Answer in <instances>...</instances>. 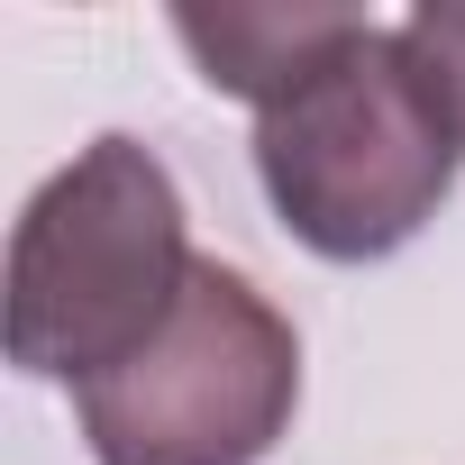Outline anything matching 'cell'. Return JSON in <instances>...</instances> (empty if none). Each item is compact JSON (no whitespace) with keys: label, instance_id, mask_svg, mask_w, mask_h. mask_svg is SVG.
Masks as SVG:
<instances>
[{"label":"cell","instance_id":"3","mask_svg":"<svg viewBox=\"0 0 465 465\" xmlns=\"http://www.w3.org/2000/svg\"><path fill=\"white\" fill-rule=\"evenodd\" d=\"M302 338L238 274L192 265L173 320L110 374L83 383V438L101 465H256L292 429Z\"/></svg>","mask_w":465,"mask_h":465},{"label":"cell","instance_id":"5","mask_svg":"<svg viewBox=\"0 0 465 465\" xmlns=\"http://www.w3.org/2000/svg\"><path fill=\"white\" fill-rule=\"evenodd\" d=\"M401 37L420 46V64H429L438 101H447V110H456V128H465V0H429V10H411V19H401Z\"/></svg>","mask_w":465,"mask_h":465},{"label":"cell","instance_id":"4","mask_svg":"<svg viewBox=\"0 0 465 465\" xmlns=\"http://www.w3.org/2000/svg\"><path fill=\"white\" fill-rule=\"evenodd\" d=\"M347 19L356 10H173V37L210 92H238L265 110L347 37Z\"/></svg>","mask_w":465,"mask_h":465},{"label":"cell","instance_id":"2","mask_svg":"<svg viewBox=\"0 0 465 465\" xmlns=\"http://www.w3.org/2000/svg\"><path fill=\"white\" fill-rule=\"evenodd\" d=\"M192 265L183 192L155 146L92 137L10 238V365L83 392L173 320Z\"/></svg>","mask_w":465,"mask_h":465},{"label":"cell","instance_id":"1","mask_svg":"<svg viewBox=\"0 0 465 465\" xmlns=\"http://www.w3.org/2000/svg\"><path fill=\"white\" fill-rule=\"evenodd\" d=\"M465 164V128L438 101L401 28L347 19V37L256 110V173L283 228L329 265H374L438 219Z\"/></svg>","mask_w":465,"mask_h":465}]
</instances>
